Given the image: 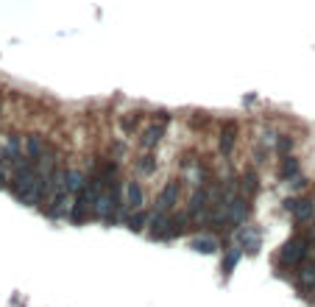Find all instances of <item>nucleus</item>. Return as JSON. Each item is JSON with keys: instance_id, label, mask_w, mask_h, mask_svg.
I'll return each instance as SVG.
<instances>
[{"instance_id": "1", "label": "nucleus", "mask_w": 315, "mask_h": 307, "mask_svg": "<svg viewBox=\"0 0 315 307\" xmlns=\"http://www.w3.org/2000/svg\"><path fill=\"white\" fill-rule=\"evenodd\" d=\"M12 193L17 201L23 204H39L45 199L42 190V176H39L37 162L31 159H20L17 168H14V179H12Z\"/></svg>"}, {"instance_id": "2", "label": "nucleus", "mask_w": 315, "mask_h": 307, "mask_svg": "<svg viewBox=\"0 0 315 307\" xmlns=\"http://www.w3.org/2000/svg\"><path fill=\"white\" fill-rule=\"evenodd\" d=\"M309 249H312V237L309 235H293L290 240L282 246V252H279V263L290 265V268H298V265L307 263Z\"/></svg>"}, {"instance_id": "3", "label": "nucleus", "mask_w": 315, "mask_h": 307, "mask_svg": "<svg viewBox=\"0 0 315 307\" xmlns=\"http://www.w3.org/2000/svg\"><path fill=\"white\" fill-rule=\"evenodd\" d=\"M179 196H182V181H179V179H170L168 185L159 190V196H156V210H159V212H170L173 207L179 204Z\"/></svg>"}, {"instance_id": "4", "label": "nucleus", "mask_w": 315, "mask_h": 307, "mask_svg": "<svg viewBox=\"0 0 315 307\" xmlns=\"http://www.w3.org/2000/svg\"><path fill=\"white\" fill-rule=\"evenodd\" d=\"M148 235L153 237V240H170V218L168 212H153L151 218H148Z\"/></svg>"}, {"instance_id": "5", "label": "nucleus", "mask_w": 315, "mask_h": 307, "mask_svg": "<svg viewBox=\"0 0 315 307\" xmlns=\"http://www.w3.org/2000/svg\"><path fill=\"white\" fill-rule=\"evenodd\" d=\"M87 215H92V199H90L87 190H81V193L75 196V201H73V207H70V215H67V218H70L73 223H84Z\"/></svg>"}, {"instance_id": "6", "label": "nucleus", "mask_w": 315, "mask_h": 307, "mask_svg": "<svg viewBox=\"0 0 315 307\" xmlns=\"http://www.w3.org/2000/svg\"><path fill=\"white\" fill-rule=\"evenodd\" d=\"M142 201H145L142 187H139L137 181H126V185H123V204H126V210H131V212L142 210Z\"/></svg>"}, {"instance_id": "7", "label": "nucleus", "mask_w": 315, "mask_h": 307, "mask_svg": "<svg viewBox=\"0 0 315 307\" xmlns=\"http://www.w3.org/2000/svg\"><path fill=\"white\" fill-rule=\"evenodd\" d=\"M48 151H45V137L42 134H28L25 137V159H31V162H39V159L45 157Z\"/></svg>"}, {"instance_id": "8", "label": "nucleus", "mask_w": 315, "mask_h": 307, "mask_svg": "<svg viewBox=\"0 0 315 307\" xmlns=\"http://www.w3.org/2000/svg\"><path fill=\"white\" fill-rule=\"evenodd\" d=\"M162 134H165V123H153V126H148L145 132H142V137H139V145L145 151H153L159 143H162Z\"/></svg>"}, {"instance_id": "9", "label": "nucleus", "mask_w": 315, "mask_h": 307, "mask_svg": "<svg viewBox=\"0 0 315 307\" xmlns=\"http://www.w3.org/2000/svg\"><path fill=\"white\" fill-rule=\"evenodd\" d=\"M315 218V199H298L296 210H293V221L296 223H309Z\"/></svg>"}, {"instance_id": "10", "label": "nucleus", "mask_w": 315, "mask_h": 307, "mask_svg": "<svg viewBox=\"0 0 315 307\" xmlns=\"http://www.w3.org/2000/svg\"><path fill=\"white\" fill-rule=\"evenodd\" d=\"M234 143H237V123L226 120L223 126H220V151H223V154H231Z\"/></svg>"}, {"instance_id": "11", "label": "nucleus", "mask_w": 315, "mask_h": 307, "mask_svg": "<svg viewBox=\"0 0 315 307\" xmlns=\"http://www.w3.org/2000/svg\"><path fill=\"white\" fill-rule=\"evenodd\" d=\"M296 279H298V288L301 290H312L315 293V263L312 265H298V271H296Z\"/></svg>"}, {"instance_id": "12", "label": "nucleus", "mask_w": 315, "mask_h": 307, "mask_svg": "<svg viewBox=\"0 0 315 307\" xmlns=\"http://www.w3.org/2000/svg\"><path fill=\"white\" fill-rule=\"evenodd\" d=\"M64 187H67V193H73V196H78L81 190L87 187V176L81 173V170H67V179H64Z\"/></svg>"}, {"instance_id": "13", "label": "nucleus", "mask_w": 315, "mask_h": 307, "mask_svg": "<svg viewBox=\"0 0 315 307\" xmlns=\"http://www.w3.org/2000/svg\"><path fill=\"white\" fill-rule=\"evenodd\" d=\"M240 257H243V249H237V246L226 249L223 260H220V271H223V274H231V271H234V265L240 263Z\"/></svg>"}, {"instance_id": "14", "label": "nucleus", "mask_w": 315, "mask_h": 307, "mask_svg": "<svg viewBox=\"0 0 315 307\" xmlns=\"http://www.w3.org/2000/svg\"><path fill=\"white\" fill-rule=\"evenodd\" d=\"M134 168H137V173L139 176H151V173H156V157H153L151 151L148 154H142V157L134 162Z\"/></svg>"}, {"instance_id": "15", "label": "nucleus", "mask_w": 315, "mask_h": 307, "mask_svg": "<svg viewBox=\"0 0 315 307\" xmlns=\"http://www.w3.org/2000/svg\"><path fill=\"white\" fill-rule=\"evenodd\" d=\"M237 235H240V243L249 249V252H257V249H260V232H257V229L246 226V229H240Z\"/></svg>"}, {"instance_id": "16", "label": "nucleus", "mask_w": 315, "mask_h": 307, "mask_svg": "<svg viewBox=\"0 0 315 307\" xmlns=\"http://www.w3.org/2000/svg\"><path fill=\"white\" fill-rule=\"evenodd\" d=\"M190 246L195 249V252H201V254H215L218 252V240H215V237H193V243H190Z\"/></svg>"}, {"instance_id": "17", "label": "nucleus", "mask_w": 315, "mask_h": 307, "mask_svg": "<svg viewBox=\"0 0 315 307\" xmlns=\"http://www.w3.org/2000/svg\"><path fill=\"white\" fill-rule=\"evenodd\" d=\"M257 176L251 173V170H246V173L240 176V193L243 196H249V199H254V193H257Z\"/></svg>"}, {"instance_id": "18", "label": "nucleus", "mask_w": 315, "mask_h": 307, "mask_svg": "<svg viewBox=\"0 0 315 307\" xmlns=\"http://www.w3.org/2000/svg\"><path fill=\"white\" fill-rule=\"evenodd\" d=\"M296 173H298V159L290 157V154H287V157H282V168H279V176H282V179H293Z\"/></svg>"}, {"instance_id": "19", "label": "nucleus", "mask_w": 315, "mask_h": 307, "mask_svg": "<svg viewBox=\"0 0 315 307\" xmlns=\"http://www.w3.org/2000/svg\"><path fill=\"white\" fill-rule=\"evenodd\" d=\"M187 223H190V215H187V212H182V215H173V218H170V237L184 235Z\"/></svg>"}, {"instance_id": "20", "label": "nucleus", "mask_w": 315, "mask_h": 307, "mask_svg": "<svg viewBox=\"0 0 315 307\" xmlns=\"http://www.w3.org/2000/svg\"><path fill=\"white\" fill-rule=\"evenodd\" d=\"M139 120H142V114H139V112H128V114H123V117H120V129L126 134H131L134 129L139 126Z\"/></svg>"}, {"instance_id": "21", "label": "nucleus", "mask_w": 315, "mask_h": 307, "mask_svg": "<svg viewBox=\"0 0 315 307\" xmlns=\"http://www.w3.org/2000/svg\"><path fill=\"white\" fill-rule=\"evenodd\" d=\"M145 223H148V215H145L142 210H137V212H134V215L126 221V226L131 229V232H142V229H145Z\"/></svg>"}, {"instance_id": "22", "label": "nucleus", "mask_w": 315, "mask_h": 307, "mask_svg": "<svg viewBox=\"0 0 315 307\" xmlns=\"http://www.w3.org/2000/svg\"><path fill=\"white\" fill-rule=\"evenodd\" d=\"M276 151H279V154H282V157H287V154H290V151H293V137H287V134H282V137L276 140Z\"/></svg>"}, {"instance_id": "23", "label": "nucleus", "mask_w": 315, "mask_h": 307, "mask_svg": "<svg viewBox=\"0 0 315 307\" xmlns=\"http://www.w3.org/2000/svg\"><path fill=\"white\" fill-rule=\"evenodd\" d=\"M304 185H307V181H304V176H293V179H290V187H293V190H298V187H304Z\"/></svg>"}, {"instance_id": "24", "label": "nucleus", "mask_w": 315, "mask_h": 307, "mask_svg": "<svg viewBox=\"0 0 315 307\" xmlns=\"http://www.w3.org/2000/svg\"><path fill=\"white\" fill-rule=\"evenodd\" d=\"M296 204H298V199H285V210H287V212L296 210Z\"/></svg>"}, {"instance_id": "25", "label": "nucleus", "mask_w": 315, "mask_h": 307, "mask_svg": "<svg viewBox=\"0 0 315 307\" xmlns=\"http://www.w3.org/2000/svg\"><path fill=\"white\" fill-rule=\"evenodd\" d=\"M309 237H312V246H315V226H312V232H309Z\"/></svg>"}, {"instance_id": "26", "label": "nucleus", "mask_w": 315, "mask_h": 307, "mask_svg": "<svg viewBox=\"0 0 315 307\" xmlns=\"http://www.w3.org/2000/svg\"><path fill=\"white\" fill-rule=\"evenodd\" d=\"M0 114H3V98H0Z\"/></svg>"}]
</instances>
